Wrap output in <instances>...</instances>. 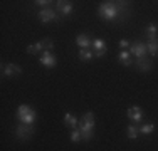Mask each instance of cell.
<instances>
[{
	"label": "cell",
	"instance_id": "obj_1",
	"mask_svg": "<svg viewBox=\"0 0 158 151\" xmlns=\"http://www.w3.org/2000/svg\"><path fill=\"white\" fill-rule=\"evenodd\" d=\"M98 14L104 22H113L121 14H128V2H103L98 7Z\"/></svg>",
	"mask_w": 158,
	"mask_h": 151
},
{
	"label": "cell",
	"instance_id": "obj_2",
	"mask_svg": "<svg viewBox=\"0 0 158 151\" xmlns=\"http://www.w3.org/2000/svg\"><path fill=\"white\" fill-rule=\"evenodd\" d=\"M79 131H81L82 141H91L94 138V114L91 111L84 112L82 118L79 119Z\"/></svg>",
	"mask_w": 158,
	"mask_h": 151
},
{
	"label": "cell",
	"instance_id": "obj_3",
	"mask_svg": "<svg viewBox=\"0 0 158 151\" xmlns=\"http://www.w3.org/2000/svg\"><path fill=\"white\" fill-rule=\"evenodd\" d=\"M17 119L22 124H34L37 119V112L29 104H20L17 108Z\"/></svg>",
	"mask_w": 158,
	"mask_h": 151
},
{
	"label": "cell",
	"instance_id": "obj_4",
	"mask_svg": "<svg viewBox=\"0 0 158 151\" xmlns=\"http://www.w3.org/2000/svg\"><path fill=\"white\" fill-rule=\"evenodd\" d=\"M15 134L19 139H22V141H27V139H31V136L34 134V126L32 124H19L17 129H15Z\"/></svg>",
	"mask_w": 158,
	"mask_h": 151
},
{
	"label": "cell",
	"instance_id": "obj_5",
	"mask_svg": "<svg viewBox=\"0 0 158 151\" xmlns=\"http://www.w3.org/2000/svg\"><path fill=\"white\" fill-rule=\"evenodd\" d=\"M40 64H42L44 67H47V69H54L56 67V64H57V59H56V55L52 54L51 51H44L42 54H40Z\"/></svg>",
	"mask_w": 158,
	"mask_h": 151
},
{
	"label": "cell",
	"instance_id": "obj_6",
	"mask_svg": "<svg viewBox=\"0 0 158 151\" xmlns=\"http://www.w3.org/2000/svg\"><path fill=\"white\" fill-rule=\"evenodd\" d=\"M37 18H39L42 24H49V22H57L59 20L57 14H56L52 9H42L39 14H37Z\"/></svg>",
	"mask_w": 158,
	"mask_h": 151
},
{
	"label": "cell",
	"instance_id": "obj_7",
	"mask_svg": "<svg viewBox=\"0 0 158 151\" xmlns=\"http://www.w3.org/2000/svg\"><path fill=\"white\" fill-rule=\"evenodd\" d=\"M146 52H148V51H146V44L145 42H140V40H138V42H135V44L130 45V54L135 55L136 59L145 57Z\"/></svg>",
	"mask_w": 158,
	"mask_h": 151
},
{
	"label": "cell",
	"instance_id": "obj_8",
	"mask_svg": "<svg viewBox=\"0 0 158 151\" xmlns=\"http://www.w3.org/2000/svg\"><path fill=\"white\" fill-rule=\"evenodd\" d=\"M126 116L130 118L131 123H141V119H143V109L140 108V106H131V108L126 111Z\"/></svg>",
	"mask_w": 158,
	"mask_h": 151
},
{
	"label": "cell",
	"instance_id": "obj_9",
	"mask_svg": "<svg viewBox=\"0 0 158 151\" xmlns=\"http://www.w3.org/2000/svg\"><path fill=\"white\" fill-rule=\"evenodd\" d=\"M2 69H3V76H9V77L22 74V67L17 66V64H5V66H2Z\"/></svg>",
	"mask_w": 158,
	"mask_h": 151
},
{
	"label": "cell",
	"instance_id": "obj_10",
	"mask_svg": "<svg viewBox=\"0 0 158 151\" xmlns=\"http://www.w3.org/2000/svg\"><path fill=\"white\" fill-rule=\"evenodd\" d=\"M135 64H136L138 71H141V72H150L152 67H153V62L150 57H140V59H136Z\"/></svg>",
	"mask_w": 158,
	"mask_h": 151
},
{
	"label": "cell",
	"instance_id": "obj_11",
	"mask_svg": "<svg viewBox=\"0 0 158 151\" xmlns=\"http://www.w3.org/2000/svg\"><path fill=\"white\" fill-rule=\"evenodd\" d=\"M56 9L61 12L64 17H67L71 12H73V2H64V0H59V2H56Z\"/></svg>",
	"mask_w": 158,
	"mask_h": 151
},
{
	"label": "cell",
	"instance_id": "obj_12",
	"mask_svg": "<svg viewBox=\"0 0 158 151\" xmlns=\"http://www.w3.org/2000/svg\"><path fill=\"white\" fill-rule=\"evenodd\" d=\"M64 126L71 128V129H77V128H79V121H77L76 116H73L71 112H66V114H64Z\"/></svg>",
	"mask_w": 158,
	"mask_h": 151
},
{
	"label": "cell",
	"instance_id": "obj_13",
	"mask_svg": "<svg viewBox=\"0 0 158 151\" xmlns=\"http://www.w3.org/2000/svg\"><path fill=\"white\" fill-rule=\"evenodd\" d=\"M76 44H77V47H81V49H89L93 45V40L89 39L86 34H79L76 37Z\"/></svg>",
	"mask_w": 158,
	"mask_h": 151
},
{
	"label": "cell",
	"instance_id": "obj_14",
	"mask_svg": "<svg viewBox=\"0 0 158 151\" xmlns=\"http://www.w3.org/2000/svg\"><path fill=\"white\" fill-rule=\"evenodd\" d=\"M145 32H146V40L158 39V25L156 24H148L145 27Z\"/></svg>",
	"mask_w": 158,
	"mask_h": 151
},
{
	"label": "cell",
	"instance_id": "obj_15",
	"mask_svg": "<svg viewBox=\"0 0 158 151\" xmlns=\"http://www.w3.org/2000/svg\"><path fill=\"white\" fill-rule=\"evenodd\" d=\"M146 51H148L150 55L156 57V55H158V39H155V40H146Z\"/></svg>",
	"mask_w": 158,
	"mask_h": 151
},
{
	"label": "cell",
	"instance_id": "obj_16",
	"mask_svg": "<svg viewBox=\"0 0 158 151\" xmlns=\"http://www.w3.org/2000/svg\"><path fill=\"white\" fill-rule=\"evenodd\" d=\"M118 60L123 64V66H131V62H133V60H131L130 51H121V52H119V54H118Z\"/></svg>",
	"mask_w": 158,
	"mask_h": 151
},
{
	"label": "cell",
	"instance_id": "obj_17",
	"mask_svg": "<svg viewBox=\"0 0 158 151\" xmlns=\"http://www.w3.org/2000/svg\"><path fill=\"white\" fill-rule=\"evenodd\" d=\"M79 59H81L82 62H88V60L94 59V52L89 51V49H81V51H79Z\"/></svg>",
	"mask_w": 158,
	"mask_h": 151
},
{
	"label": "cell",
	"instance_id": "obj_18",
	"mask_svg": "<svg viewBox=\"0 0 158 151\" xmlns=\"http://www.w3.org/2000/svg\"><path fill=\"white\" fill-rule=\"evenodd\" d=\"M93 47H94V52H108L106 42L103 39H94L93 40Z\"/></svg>",
	"mask_w": 158,
	"mask_h": 151
},
{
	"label": "cell",
	"instance_id": "obj_19",
	"mask_svg": "<svg viewBox=\"0 0 158 151\" xmlns=\"http://www.w3.org/2000/svg\"><path fill=\"white\" fill-rule=\"evenodd\" d=\"M40 51H44L42 42H34V44H31V45L27 47V52H29V54H35V55H37Z\"/></svg>",
	"mask_w": 158,
	"mask_h": 151
},
{
	"label": "cell",
	"instance_id": "obj_20",
	"mask_svg": "<svg viewBox=\"0 0 158 151\" xmlns=\"http://www.w3.org/2000/svg\"><path fill=\"white\" fill-rule=\"evenodd\" d=\"M138 134H140V128L135 126V124H130V126H128V138H130V139H136Z\"/></svg>",
	"mask_w": 158,
	"mask_h": 151
},
{
	"label": "cell",
	"instance_id": "obj_21",
	"mask_svg": "<svg viewBox=\"0 0 158 151\" xmlns=\"http://www.w3.org/2000/svg\"><path fill=\"white\" fill-rule=\"evenodd\" d=\"M153 131H155V124H152V123H146V124H143V126L140 128L141 134H152Z\"/></svg>",
	"mask_w": 158,
	"mask_h": 151
},
{
	"label": "cell",
	"instance_id": "obj_22",
	"mask_svg": "<svg viewBox=\"0 0 158 151\" xmlns=\"http://www.w3.org/2000/svg\"><path fill=\"white\" fill-rule=\"evenodd\" d=\"M71 141H73V143H79V141H82L81 131H79V129H73V133H71Z\"/></svg>",
	"mask_w": 158,
	"mask_h": 151
},
{
	"label": "cell",
	"instance_id": "obj_23",
	"mask_svg": "<svg viewBox=\"0 0 158 151\" xmlns=\"http://www.w3.org/2000/svg\"><path fill=\"white\" fill-rule=\"evenodd\" d=\"M42 42V47H44V51H52L54 49V42H52V39H44V40H40Z\"/></svg>",
	"mask_w": 158,
	"mask_h": 151
},
{
	"label": "cell",
	"instance_id": "obj_24",
	"mask_svg": "<svg viewBox=\"0 0 158 151\" xmlns=\"http://www.w3.org/2000/svg\"><path fill=\"white\" fill-rule=\"evenodd\" d=\"M35 3L37 7H44V9H51V3H56V2H49V0H35Z\"/></svg>",
	"mask_w": 158,
	"mask_h": 151
},
{
	"label": "cell",
	"instance_id": "obj_25",
	"mask_svg": "<svg viewBox=\"0 0 158 151\" xmlns=\"http://www.w3.org/2000/svg\"><path fill=\"white\" fill-rule=\"evenodd\" d=\"M118 45H119V47H121L123 49V51H126V49L128 47H130V40H128V39H121V40H119V42H118Z\"/></svg>",
	"mask_w": 158,
	"mask_h": 151
}]
</instances>
